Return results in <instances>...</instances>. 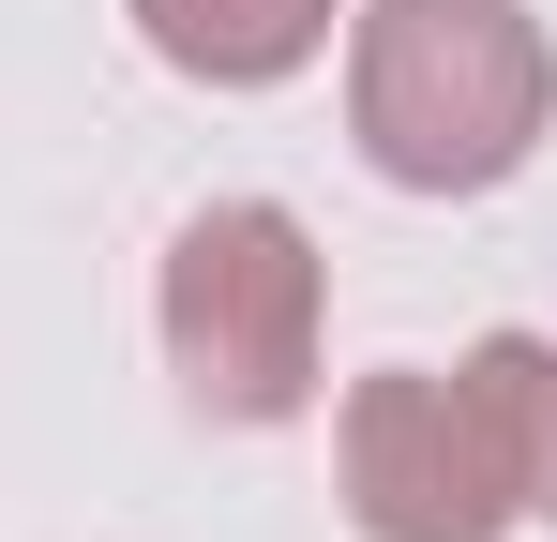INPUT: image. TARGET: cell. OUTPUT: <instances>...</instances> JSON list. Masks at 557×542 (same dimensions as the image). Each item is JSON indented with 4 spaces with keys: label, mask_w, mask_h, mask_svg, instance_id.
I'll return each mask as SVG.
<instances>
[{
    "label": "cell",
    "mask_w": 557,
    "mask_h": 542,
    "mask_svg": "<svg viewBox=\"0 0 557 542\" xmlns=\"http://www.w3.org/2000/svg\"><path fill=\"white\" fill-rule=\"evenodd\" d=\"M136 30L196 90H272V76H301L332 46V0H136Z\"/></svg>",
    "instance_id": "cell-4"
},
{
    "label": "cell",
    "mask_w": 557,
    "mask_h": 542,
    "mask_svg": "<svg viewBox=\"0 0 557 542\" xmlns=\"http://www.w3.org/2000/svg\"><path fill=\"white\" fill-rule=\"evenodd\" d=\"M528 513L557 528V347H543V407H528Z\"/></svg>",
    "instance_id": "cell-5"
},
{
    "label": "cell",
    "mask_w": 557,
    "mask_h": 542,
    "mask_svg": "<svg viewBox=\"0 0 557 542\" xmlns=\"http://www.w3.org/2000/svg\"><path fill=\"white\" fill-rule=\"evenodd\" d=\"M317 317H332V271L301 242V211L272 196H211L166 242V361H182L196 422H301L317 407Z\"/></svg>",
    "instance_id": "cell-3"
},
{
    "label": "cell",
    "mask_w": 557,
    "mask_h": 542,
    "mask_svg": "<svg viewBox=\"0 0 557 542\" xmlns=\"http://www.w3.org/2000/svg\"><path fill=\"white\" fill-rule=\"evenodd\" d=\"M528 407H543V332H482L467 361L362 377L347 392V528L362 542L528 528Z\"/></svg>",
    "instance_id": "cell-2"
},
{
    "label": "cell",
    "mask_w": 557,
    "mask_h": 542,
    "mask_svg": "<svg viewBox=\"0 0 557 542\" xmlns=\"http://www.w3.org/2000/svg\"><path fill=\"white\" fill-rule=\"evenodd\" d=\"M347 121L392 196H497L557 121V46L528 0H376L347 30Z\"/></svg>",
    "instance_id": "cell-1"
}]
</instances>
